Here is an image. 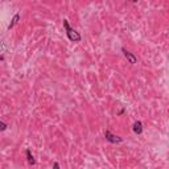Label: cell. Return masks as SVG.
Masks as SVG:
<instances>
[{
	"label": "cell",
	"instance_id": "obj_1",
	"mask_svg": "<svg viewBox=\"0 0 169 169\" xmlns=\"http://www.w3.org/2000/svg\"><path fill=\"white\" fill-rule=\"evenodd\" d=\"M63 27H65V29H66V34H67V37H69V40L70 41H74V42H78V41H81V34L77 32L76 29H73L69 25V21L65 19L63 20Z\"/></svg>",
	"mask_w": 169,
	"mask_h": 169
},
{
	"label": "cell",
	"instance_id": "obj_2",
	"mask_svg": "<svg viewBox=\"0 0 169 169\" xmlns=\"http://www.w3.org/2000/svg\"><path fill=\"white\" fill-rule=\"evenodd\" d=\"M104 137H106V140H107V142L112 143V144H119V143L123 142V139H122V137H119V136L111 133L109 130L104 131Z\"/></svg>",
	"mask_w": 169,
	"mask_h": 169
},
{
	"label": "cell",
	"instance_id": "obj_3",
	"mask_svg": "<svg viewBox=\"0 0 169 169\" xmlns=\"http://www.w3.org/2000/svg\"><path fill=\"white\" fill-rule=\"evenodd\" d=\"M122 52H123L124 57L127 58V61H128L130 63H136V62H137V58H136V56L133 54V53H131L130 50H127L126 48H122Z\"/></svg>",
	"mask_w": 169,
	"mask_h": 169
},
{
	"label": "cell",
	"instance_id": "obj_4",
	"mask_svg": "<svg viewBox=\"0 0 169 169\" xmlns=\"http://www.w3.org/2000/svg\"><path fill=\"white\" fill-rule=\"evenodd\" d=\"M133 132H135L136 135H142V132H143V123L140 120L135 122V124H133Z\"/></svg>",
	"mask_w": 169,
	"mask_h": 169
},
{
	"label": "cell",
	"instance_id": "obj_5",
	"mask_svg": "<svg viewBox=\"0 0 169 169\" xmlns=\"http://www.w3.org/2000/svg\"><path fill=\"white\" fill-rule=\"evenodd\" d=\"M19 20H20V15L17 13V15H15V16H13V19L11 20V24L8 25V29H12V28L15 27L16 24H17V21H19Z\"/></svg>",
	"mask_w": 169,
	"mask_h": 169
},
{
	"label": "cell",
	"instance_id": "obj_6",
	"mask_svg": "<svg viewBox=\"0 0 169 169\" xmlns=\"http://www.w3.org/2000/svg\"><path fill=\"white\" fill-rule=\"evenodd\" d=\"M25 155H27V159H28V163H29V164H34V163H36V161H34L33 155L30 153L29 149H27V151H25Z\"/></svg>",
	"mask_w": 169,
	"mask_h": 169
},
{
	"label": "cell",
	"instance_id": "obj_7",
	"mask_svg": "<svg viewBox=\"0 0 169 169\" xmlns=\"http://www.w3.org/2000/svg\"><path fill=\"white\" fill-rule=\"evenodd\" d=\"M7 130V124L4 122H0V131H5Z\"/></svg>",
	"mask_w": 169,
	"mask_h": 169
},
{
	"label": "cell",
	"instance_id": "obj_8",
	"mask_svg": "<svg viewBox=\"0 0 169 169\" xmlns=\"http://www.w3.org/2000/svg\"><path fill=\"white\" fill-rule=\"evenodd\" d=\"M53 166H54V168H60V165H58L57 163H54V164H53Z\"/></svg>",
	"mask_w": 169,
	"mask_h": 169
},
{
	"label": "cell",
	"instance_id": "obj_9",
	"mask_svg": "<svg viewBox=\"0 0 169 169\" xmlns=\"http://www.w3.org/2000/svg\"><path fill=\"white\" fill-rule=\"evenodd\" d=\"M128 1H132V3H136V1H137V0H128Z\"/></svg>",
	"mask_w": 169,
	"mask_h": 169
}]
</instances>
